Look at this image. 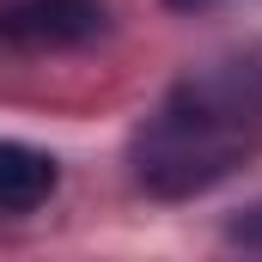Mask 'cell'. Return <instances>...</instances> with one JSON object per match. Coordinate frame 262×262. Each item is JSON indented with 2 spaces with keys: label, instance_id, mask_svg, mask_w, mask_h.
Masks as SVG:
<instances>
[{
  "label": "cell",
  "instance_id": "obj_1",
  "mask_svg": "<svg viewBox=\"0 0 262 262\" xmlns=\"http://www.w3.org/2000/svg\"><path fill=\"white\" fill-rule=\"evenodd\" d=\"M262 146V55L189 73L134 134V177L165 201L226 183Z\"/></svg>",
  "mask_w": 262,
  "mask_h": 262
},
{
  "label": "cell",
  "instance_id": "obj_2",
  "mask_svg": "<svg viewBox=\"0 0 262 262\" xmlns=\"http://www.w3.org/2000/svg\"><path fill=\"white\" fill-rule=\"evenodd\" d=\"M104 31V0H6L0 6V43L25 55L79 49Z\"/></svg>",
  "mask_w": 262,
  "mask_h": 262
},
{
  "label": "cell",
  "instance_id": "obj_4",
  "mask_svg": "<svg viewBox=\"0 0 262 262\" xmlns=\"http://www.w3.org/2000/svg\"><path fill=\"white\" fill-rule=\"evenodd\" d=\"M165 6H177V12H195V6H213V0H165Z\"/></svg>",
  "mask_w": 262,
  "mask_h": 262
},
{
  "label": "cell",
  "instance_id": "obj_3",
  "mask_svg": "<svg viewBox=\"0 0 262 262\" xmlns=\"http://www.w3.org/2000/svg\"><path fill=\"white\" fill-rule=\"evenodd\" d=\"M55 189H61V165L43 146L0 140V213H37Z\"/></svg>",
  "mask_w": 262,
  "mask_h": 262
}]
</instances>
